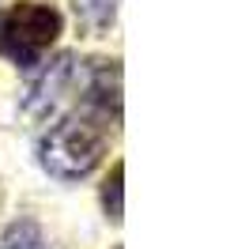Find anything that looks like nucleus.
<instances>
[{
    "mask_svg": "<svg viewBox=\"0 0 249 249\" xmlns=\"http://www.w3.org/2000/svg\"><path fill=\"white\" fill-rule=\"evenodd\" d=\"M72 12H76L79 31L87 34H106L113 27V16H117L113 0H72Z\"/></svg>",
    "mask_w": 249,
    "mask_h": 249,
    "instance_id": "5",
    "label": "nucleus"
},
{
    "mask_svg": "<svg viewBox=\"0 0 249 249\" xmlns=\"http://www.w3.org/2000/svg\"><path fill=\"white\" fill-rule=\"evenodd\" d=\"M57 34H61V12L38 0H27L0 16V53L16 61L19 68H34L42 53L57 42Z\"/></svg>",
    "mask_w": 249,
    "mask_h": 249,
    "instance_id": "2",
    "label": "nucleus"
},
{
    "mask_svg": "<svg viewBox=\"0 0 249 249\" xmlns=\"http://www.w3.org/2000/svg\"><path fill=\"white\" fill-rule=\"evenodd\" d=\"M121 181H124V166L117 162V166H113V174H109V181L102 185V208H106V215L113 219V223H121V215H124V204H121Z\"/></svg>",
    "mask_w": 249,
    "mask_h": 249,
    "instance_id": "6",
    "label": "nucleus"
},
{
    "mask_svg": "<svg viewBox=\"0 0 249 249\" xmlns=\"http://www.w3.org/2000/svg\"><path fill=\"white\" fill-rule=\"evenodd\" d=\"M0 249H16V246H8V242H4V246H0Z\"/></svg>",
    "mask_w": 249,
    "mask_h": 249,
    "instance_id": "7",
    "label": "nucleus"
},
{
    "mask_svg": "<svg viewBox=\"0 0 249 249\" xmlns=\"http://www.w3.org/2000/svg\"><path fill=\"white\" fill-rule=\"evenodd\" d=\"M102 155H106L102 128H94L91 121H76V117L57 121L42 136V143H38V162L57 181H79V178H87L102 162Z\"/></svg>",
    "mask_w": 249,
    "mask_h": 249,
    "instance_id": "1",
    "label": "nucleus"
},
{
    "mask_svg": "<svg viewBox=\"0 0 249 249\" xmlns=\"http://www.w3.org/2000/svg\"><path fill=\"white\" fill-rule=\"evenodd\" d=\"M72 83H76V57H72V53H61V57H53V61L42 64L38 76H31L27 94H23V109H27L31 117L57 113V106L64 102V94H68Z\"/></svg>",
    "mask_w": 249,
    "mask_h": 249,
    "instance_id": "3",
    "label": "nucleus"
},
{
    "mask_svg": "<svg viewBox=\"0 0 249 249\" xmlns=\"http://www.w3.org/2000/svg\"><path fill=\"white\" fill-rule=\"evenodd\" d=\"M83 94L94 109L121 117V68L117 61H91L83 72Z\"/></svg>",
    "mask_w": 249,
    "mask_h": 249,
    "instance_id": "4",
    "label": "nucleus"
}]
</instances>
